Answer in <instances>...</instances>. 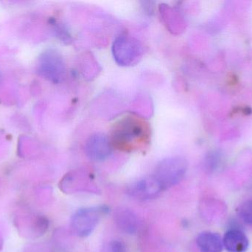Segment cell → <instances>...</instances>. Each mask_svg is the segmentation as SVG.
I'll return each mask as SVG.
<instances>
[{
  "label": "cell",
  "instance_id": "cell-6",
  "mask_svg": "<svg viewBox=\"0 0 252 252\" xmlns=\"http://www.w3.org/2000/svg\"><path fill=\"white\" fill-rule=\"evenodd\" d=\"M112 142L103 133L92 135L86 142L85 152L92 161H103L107 159L112 152Z\"/></svg>",
  "mask_w": 252,
  "mask_h": 252
},
{
  "label": "cell",
  "instance_id": "cell-14",
  "mask_svg": "<svg viewBox=\"0 0 252 252\" xmlns=\"http://www.w3.org/2000/svg\"><path fill=\"white\" fill-rule=\"evenodd\" d=\"M106 252H127V247L123 241L115 240L109 243Z\"/></svg>",
  "mask_w": 252,
  "mask_h": 252
},
{
  "label": "cell",
  "instance_id": "cell-3",
  "mask_svg": "<svg viewBox=\"0 0 252 252\" xmlns=\"http://www.w3.org/2000/svg\"><path fill=\"white\" fill-rule=\"evenodd\" d=\"M112 54L120 66H133L142 59L143 46L137 38L131 36H119L112 44Z\"/></svg>",
  "mask_w": 252,
  "mask_h": 252
},
{
  "label": "cell",
  "instance_id": "cell-11",
  "mask_svg": "<svg viewBox=\"0 0 252 252\" xmlns=\"http://www.w3.org/2000/svg\"><path fill=\"white\" fill-rule=\"evenodd\" d=\"M52 24H53V29H54L56 36L60 38L61 41L66 43V44L72 41V37H71L70 34H69L67 28L63 23L53 20Z\"/></svg>",
  "mask_w": 252,
  "mask_h": 252
},
{
  "label": "cell",
  "instance_id": "cell-12",
  "mask_svg": "<svg viewBox=\"0 0 252 252\" xmlns=\"http://www.w3.org/2000/svg\"><path fill=\"white\" fill-rule=\"evenodd\" d=\"M238 215L243 221L252 226V200L246 201L240 206Z\"/></svg>",
  "mask_w": 252,
  "mask_h": 252
},
{
  "label": "cell",
  "instance_id": "cell-8",
  "mask_svg": "<svg viewBox=\"0 0 252 252\" xmlns=\"http://www.w3.org/2000/svg\"><path fill=\"white\" fill-rule=\"evenodd\" d=\"M115 224L124 233L133 235L137 232L138 219L136 214L129 209L120 207L114 214Z\"/></svg>",
  "mask_w": 252,
  "mask_h": 252
},
{
  "label": "cell",
  "instance_id": "cell-7",
  "mask_svg": "<svg viewBox=\"0 0 252 252\" xmlns=\"http://www.w3.org/2000/svg\"><path fill=\"white\" fill-rule=\"evenodd\" d=\"M162 191L161 185L154 176L140 179L127 188V193L130 197L141 201L157 198Z\"/></svg>",
  "mask_w": 252,
  "mask_h": 252
},
{
  "label": "cell",
  "instance_id": "cell-2",
  "mask_svg": "<svg viewBox=\"0 0 252 252\" xmlns=\"http://www.w3.org/2000/svg\"><path fill=\"white\" fill-rule=\"evenodd\" d=\"M188 161L182 157L175 156L160 161L156 167L154 177L163 191L178 184L188 171Z\"/></svg>",
  "mask_w": 252,
  "mask_h": 252
},
{
  "label": "cell",
  "instance_id": "cell-9",
  "mask_svg": "<svg viewBox=\"0 0 252 252\" xmlns=\"http://www.w3.org/2000/svg\"><path fill=\"white\" fill-rule=\"evenodd\" d=\"M223 248L229 252H246L250 247L247 235L239 229H232L223 238Z\"/></svg>",
  "mask_w": 252,
  "mask_h": 252
},
{
  "label": "cell",
  "instance_id": "cell-1",
  "mask_svg": "<svg viewBox=\"0 0 252 252\" xmlns=\"http://www.w3.org/2000/svg\"><path fill=\"white\" fill-rule=\"evenodd\" d=\"M148 137L149 130L144 121L136 117L127 116L114 126L111 142L118 149L129 150L145 143Z\"/></svg>",
  "mask_w": 252,
  "mask_h": 252
},
{
  "label": "cell",
  "instance_id": "cell-13",
  "mask_svg": "<svg viewBox=\"0 0 252 252\" xmlns=\"http://www.w3.org/2000/svg\"><path fill=\"white\" fill-rule=\"evenodd\" d=\"M220 164V156L218 152H212L206 156L204 167L208 172H214Z\"/></svg>",
  "mask_w": 252,
  "mask_h": 252
},
{
  "label": "cell",
  "instance_id": "cell-10",
  "mask_svg": "<svg viewBox=\"0 0 252 252\" xmlns=\"http://www.w3.org/2000/svg\"><path fill=\"white\" fill-rule=\"evenodd\" d=\"M196 244L201 252H222L223 238L213 232H203L198 235Z\"/></svg>",
  "mask_w": 252,
  "mask_h": 252
},
{
  "label": "cell",
  "instance_id": "cell-4",
  "mask_svg": "<svg viewBox=\"0 0 252 252\" xmlns=\"http://www.w3.org/2000/svg\"><path fill=\"white\" fill-rule=\"evenodd\" d=\"M37 71L43 78L54 84H59L66 77V63L58 50L47 49L40 55Z\"/></svg>",
  "mask_w": 252,
  "mask_h": 252
},
{
  "label": "cell",
  "instance_id": "cell-5",
  "mask_svg": "<svg viewBox=\"0 0 252 252\" xmlns=\"http://www.w3.org/2000/svg\"><path fill=\"white\" fill-rule=\"evenodd\" d=\"M107 211L106 207H90L78 210L71 220L72 232L80 238L89 236L98 224L102 216Z\"/></svg>",
  "mask_w": 252,
  "mask_h": 252
},
{
  "label": "cell",
  "instance_id": "cell-15",
  "mask_svg": "<svg viewBox=\"0 0 252 252\" xmlns=\"http://www.w3.org/2000/svg\"><path fill=\"white\" fill-rule=\"evenodd\" d=\"M1 246H2V239H1V235H0V249H1Z\"/></svg>",
  "mask_w": 252,
  "mask_h": 252
}]
</instances>
